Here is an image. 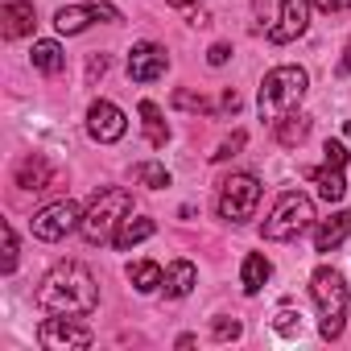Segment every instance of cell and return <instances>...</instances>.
<instances>
[{
  "label": "cell",
  "mask_w": 351,
  "mask_h": 351,
  "mask_svg": "<svg viewBox=\"0 0 351 351\" xmlns=\"http://www.w3.org/2000/svg\"><path fill=\"white\" fill-rule=\"evenodd\" d=\"M273 132H277V141H281L285 149H293V145L306 141V132H310V116H302V112L293 116V112H289V116H281V120L273 124Z\"/></svg>",
  "instance_id": "cell-22"
},
{
  "label": "cell",
  "mask_w": 351,
  "mask_h": 351,
  "mask_svg": "<svg viewBox=\"0 0 351 351\" xmlns=\"http://www.w3.org/2000/svg\"><path fill=\"white\" fill-rule=\"evenodd\" d=\"M169 9H186V5H199V0H165Z\"/></svg>",
  "instance_id": "cell-36"
},
{
  "label": "cell",
  "mask_w": 351,
  "mask_h": 351,
  "mask_svg": "<svg viewBox=\"0 0 351 351\" xmlns=\"http://www.w3.org/2000/svg\"><path fill=\"white\" fill-rule=\"evenodd\" d=\"M87 132H91L99 145H112V141H120V136L128 132V120H124V112H120L112 99H95V104L87 108Z\"/></svg>",
  "instance_id": "cell-9"
},
{
  "label": "cell",
  "mask_w": 351,
  "mask_h": 351,
  "mask_svg": "<svg viewBox=\"0 0 351 351\" xmlns=\"http://www.w3.org/2000/svg\"><path fill=\"white\" fill-rule=\"evenodd\" d=\"M141 120H145V136H149V145L153 149H165V141H169V128H165V120H161V108L153 104V99H141Z\"/></svg>",
  "instance_id": "cell-20"
},
{
  "label": "cell",
  "mask_w": 351,
  "mask_h": 351,
  "mask_svg": "<svg viewBox=\"0 0 351 351\" xmlns=\"http://www.w3.org/2000/svg\"><path fill=\"white\" fill-rule=\"evenodd\" d=\"M228 58H232V46H228V42H215V46L207 50V62H211V66H223Z\"/></svg>",
  "instance_id": "cell-31"
},
{
  "label": "cell",
  "mask_w": 351,
  "mask_h": 351,
  "mask_svg": "<svg viewBox=\"0 0 351 351\" xmlns=\"http://www.w3.org/2000/svg\"><path fill=\"white\" fill-rule=\"evenodd\" d=\"M128 281H132L136 293H153V289L165 281V273H161L157 261H136V265H128Z\"/></svg>",
  "instance_id": "cell-23"
},
{
  "label": "cell",
  "mask_w": 351,
  "mask_h": 351,
  "mask_svg": "<svg viewBox=\"0 0 351 351\" xmlns=\"http://www.w3.org/2000/svg\"><path fill=\"white\" fill-rule=\"evenodd\" d=\"M17 269V232L5 223V273H13Z\"/></svg>",
  "instance_id": "cell-30"
},
{
  "label": "cell",
  "mask_w": 351,
  "mask_h": 351,
  "mask_svg": "<svg viewBox=\"0 0 351 351\" xmlns=\"http://www.w3.org/2000/svg\"><path fill=\"white\" fill-rule=\"evenodd\" d=\"M83 223V211H79V203L75 199H62V203H50V207H42L34 219H29V232L38 236V240H46V244H54V240H62L66 232H75Z\"/></svg>",
  "instance_id": "cell-8"
},
{
  "label": "cell",
  "mask_w": 351,
  "mask_h": 351,
  "mask_svg": "<svg viewBox=\"0 0 351 351\" xmlns=\"http://www.w3.org/2000/svg\"><path fill=\"white\" fill-rule=\"evenodd\" d=\"M165 66H169V54L157 42H136L132 54H128V79L132 83H153V79L165 75Z\"/></svg>",
  "instance_id": "cell-10"
},
{
  "label": "cell",
  "mask_w": 351,
  "mask_h": 351,
  "mask_svg": "<svg viewBox=\"0 0 351 351\" xmlns=\"http://www.w3.org/2000/svg\"><path fill=\"white\" fill-rule=\"evenodd\" d=\"M306 87H310V75H306L302 66H273V71L265 75V83H261V95H256L261 120L277 124L281 116H289V112L302 104Z\"/></svg>",
  "instance_id": "cell-2"
},
{
  "label": "cell",
  "mask_w": 351,
  "mask_h": 351,
  "mask_svg": "<svg viewBox=\"0 0 351 351\" xmlns=\"http://www.w3.org/2000/svg\"><path fill=\"white\" fill-rule=\"evenodd\" d=\"M310 223H314V203L302 191H285L277 199V207L269 211L261 236L265 240H298L302 232H310Z\"/></svg>",
  "instance_id": "cell-5"
},
{
  "label": "cell",
  "mask_w": 351,
  "mask_h": 351,
  "mask_svg": "<svg viewBox=\"0 0 351 351\" xmlns=\"http://www.w3.org/2000/svg\"><path fill=\"white\" fill-rule=\"evenodd\" d=\"M306 178H314V182H318V195H322L326 203H339V199L347 195V178H343V169H335V165L306 169Z\"/></svg>",
  "instance_id": "cell-18"
},
{
  "label": "cell",
  "mask_w": 351,
  "mask_h": 351,
  "mask_svg": "<svg viewBox=\"0 0 351 351\" xmlns=\"http://www.w3.org/2000/svg\"><path fill=\"white\" fill-rule=\"evenodd\" d=\"M269 273H273V265H269L261 252H248V256H244V269H240V285H244V293H261L265 281H269Z\"/></svg>",
  "instance_id": "cell-19"
},
{
  "label": "cell",
  "mask_w": 351,
  "mask_h": 351,
  "mask_svg": "<svg viewBox=\"0 0 351 351\" xmlns=\"http://www.w3.org/2000/svg\"><path fill=\"white\" fill-rule=\"evenodd\" d=\"M273 330H277L281 339H298V335H302V314L289 310V306H281L277 318H273Z\"/></svg>",
  "instance_id": "cell-25"
},
{
  "label": "cell",
  "mask_w": 351,
  "mask_h": 351,
  "mask_svg": "<svg viewBox=\"0 0 351 351\" xmlns=\"http://www.w3.org/2000/svg\"><path fill=\"white\" fill-rule=\"evenodd\" d=\"M34 66L42 75H62L66 71V54L58 42H34Z\"/></svg>",
  "instance_id": "cell-21"
},
{
  "label": "cell",
  "mask_w": 351,
  "mask_h": 351,
  "mask_svg": "<svg viewBox=\"0 0 351 351\" xmlns=\"http://www.w3.org/2000/svg\"><path fill=\"white\" fill-rule=\"evenodd\" d=\"M153 232H157V223H153V219H145V215H136V219H132V215H128V219L120 223V232H116V240H112V244H116L120 252H128V248L145 244Z\"/></svg>",
  "instance_id": "cell-17"
},
{
  "label": "cell",
  "mask_w": 351,
  "mask_h": 351,
  "mask_svg": "<svg viewBox=\"0 0 351 351\" xmlns=\"http://www.w3.org/2000/svg\"><path fill=\"white\" fill-rule=\"evenodd\" d=\"M34 25H38V13H34L29 0H9V5L0 9V34H5L9 42L34 34Z\"/></svg>",
  "instance_id": "cell-13"
},
{
  "label": "cell",
  "mask_w": 351,
  "mask_h": 351,
  "mask_svg": "<svg viewBox=\"0 0 351 351\" xmlns=\"http://www.w3.org/2000/svg\"><path fill=\"white\" fill-rule=\"evenodd\" d=\"M132 178H136L141 186H149V191H165V186H169V169L157 165V161H136V165H132Z\"/></svg>",
  "instance_id": "cell-24"
},
{
  "label": "cell",
  "mask_w": 351,
  "mask_h": 351,
  "mask_svg": "<svg viewBox=\"0 0 351 351\" xmlns=\"http://www.w3.org/2000/svg\"><path fill=\"white\" fill-rule=\"evenodd\" d=\"M256 207H261V182H256V173H232V178L219 182V215L228 223L252 219Z\"/></svg>",
  "instance_id": "cell-6"
},
{
  "label": "cell",
  "mask_w": 351,
  "mask_h": 351,
  "mask_svg": "<svg viewBox=\"0 0 351 351\" xmlns=\"http://www.w3.org/2000/svg\"><path fill=\"white\" fill-rule=\"evenodd\" d=\"M173 108H186V112H211V104L195 91H173Z\"/></svg>",
  "instance_id": "cell-26"
},
{
  "label": "cell",
  "mask_w": 351,
  "mask_h": 351,
  "mask_svg": "<svg viewBox=\"0 0 351 351\" xmlns=\"http://www.w3.org/2000/svg\"><path fill=\"white\" fill-rule=\"evenodd\" d=\"M314 5H318L322 13H347V9H351V0H314Z\"/></svg>",
  "instance_id": "cell-32"
},
{
  "label": "cell",
  "mask_w": 351,
  "mask_h": 351,
  "mask_svg": "<svg viewBox=\"0 0 351 351\" xmlns=\"http://www.w3.org/2000/svg\"><path fill=\"white\" fill-rule=\"evenodd\" d=\"M104 71H108V58H104V54H95V58L87 62V79H99Z\"/></svg>",
  "instance_id": "cell-33"
},
{
  "label": "cell",
  "mask_w": 351,
  "mask_h": 351,
  "mask_svg": "<svg viewBox=\"0 0 351 351\" xmlns=\"http://www.w3.org/2000/svg\"><path fill=\"white\" fill-rule=\"evenodd\" d=\"M34 302H38V310H46V314H75V318H87V314H95V306H99V289H95V277H91L79 261H66V265H54V269L42 277Z\"/></svg>",
  "instance_id": "cell-1"
},
{
  "label": "cell",
  "mask_w": 351,
  "mask_h": 351,
  "mask_svg": "<svg viewBox=\"0 0 351 351\" xmlns=\"http://www.w3.org/2000/svg\"><path fill=\"white\" fill-rule=\"evenodd\" d=\"M310 5H314V0H281V17H277V25L269 29V42L285 46V42L302 38L306 25H310Z\"/></svg>",
  "instance_id": "cell-12"
},
{
  "label": "cell",
  "mask_w": 351,
  "mask_h": 351,
  "mask_svg": "<svg viewBox=\"0 0 351 351\" xmlns=\"http://www.w3.org/2000/svg\"><path fill=\"white\" fill-rule=\"evenodd\" d=\"M91 21H120V9H112V5H66L54 13L58 34H83Z\"/></svg>",
  "instance_id": "cell-11"
},
{
  "label": "cell",
  "mask_w": 351,
  "mask_h": 351,
  "mask_svg": "<svg viewBox=\"0 0 351 351\" xmlns=\"http://www.w3.org/2000/svg\"><path fill=\"white\" fill-rule=\"evenodd\" d=\"M128 211H132V195H128L124 186L99 191L95 203L83 211V223H79L83 240H87V244H112L116 232H120V223L128 219Z\"/></svg>",
  "instance_id": "cell-3"
},
{
  "label": "cell",
  "mask_w": 351,
  "mask_h": 351,
  "mask_svg": "<svg viewBox=\"0 0 351 351\" xmlns=\"http://www.w3.org/2000/svg\"><path fill=\"white\" fill-rule=\"evenodd\" d=\"M17 186L21 191H46V186H54V169H50V161L46 157H25L21 165H17Z\"/></svg>",
  "instance_id": "cell-15"
},
{
  "label": "cell",
  "mask_w": 351,
  "mask_h": 351,
  "mask_svg": "<svg viewBox=\"0 0 351 351\" xmlns=\"http://www.w3.org/2000/svg\"><path fill=\"white\" fill-rule=\"evenodd\" d=\"M339 75H351V42H347V50H343V62H339Z\"/></svg>",
  "instance_id": "cell-35"
},
{
  "label": "cell",
  "mask_w": 351,
  "mask_h": 351,
  "mask_svg": "<svg viewBox=\"0 0 351 351\" xmlns=\"http://www.w3.org/2000/svg\"><path fill=\"white\" fill-rule=\"evenodd\" d=\"M195 281H199V269L191 265V261H173L169 269H165V293L169 298H186L191 289H195Z\"/></svg>",
  "instance_id": "cell-16"
},
{
  "label": "cell",
  "mask_w": 351,
  "mask_h": 351,
  "mask_svg": "<svg viewBox=\"0 0 351 351\" xmlns=\"http://www.w3.org/2000/svg\"><path fill=\"white\" fill-rule=\"evenodd\" d=\"M322 157H326V165H335V169L347 165V149H343L339 141H326V145H322Z\"/></svg>",
  "instance_id": "cell-29"
},
{
  "label": "cell",
  "mask_w": 351,
  "mask_h": 351,
  "mask_svg": "<svg viewBox=\"0 0 351 351\" xmlns=\"http://www.w3.org/2000/svg\"><path fill=\"white\" fill-rule=\"evenodd\" d=\"M91 330L75 318V314H54V318H46L42 322V330H38V343L46 347V351H83V347H91Z\"/></svg>",
  "instance_id": "cell-7"
},
{
  "label": "cell",
  "mask_w": 351,
  "mask_h": 351,
  "mask_svg": "<svg viewBox=\"0 0 351 351\" xmlns=\"http://www.w3.org/2000/svg\"><path fill=\"white\" fill-rule=\"evenodd\" d=\"M240 330H244V326H240L236 318H219V322L211 326V335H215L219 343H228V339H240Z\"/></svg>",
  "instance_id": "cell-28"
},
{
  "label": "cell",
  "mask_w": 351,
  "mask_h": 351,
  "mask_svg": "<svg viewBox=\"0 0 351 351\" xmlns=\"http://www.w3.org/2000/svg\"><path fill=\"white\" fill-rule=\"evenodd\" d=\"M223 112H240V91H223Z\"/></svg>",
  "instance_id": "cell-34"
},
{
  "label": "cell",
  "mask_w": 351,
  "mask_h": 351,
  "mask_svg": "<svg viewBox=\"0 0 351 351\" xmlns=\"http://www.w3.org/2000/svg\"><path fill=\"white\" fill-rule=\"evenodd\" d=\"M347 236H351V211H335L314 228V252H335Z\"/></svg>",
  "instance_id": "cell-14"
},
{
  "label": "cell",
  "mask_w": 351,
  "mask_h": 351,
  "mask_svg": "<svg viewBox=\"0 0 351 351\" xmlns=\"http://www.w3.org/2000/svg\"><path fill=\"white\" fill-rule=\"evenodd\" d=\"M244 141H248L244 132H232V136H228V141L219 145V153H211V161H228V157H236V153L244 149Z\"/></svg>",
  "instance_id": "cell-27"
},
{
  "label": "cell",
  "mask_w": 351,
  "mask_h": 351,
  "mask_svg": "<svg viewBox=\"0 0 351 351\" xmlns=\"http://www.w3.org/2000/svg\"><path fill=\"white\" fill-rule=\"evenodd\" d=\"M310 293H314V306H318V335L322 339H339L343 335V318H347V285L335 269H314L310 277Z\"/></svg>",
  "instance_id": "cell-4"
}]
</instances>
